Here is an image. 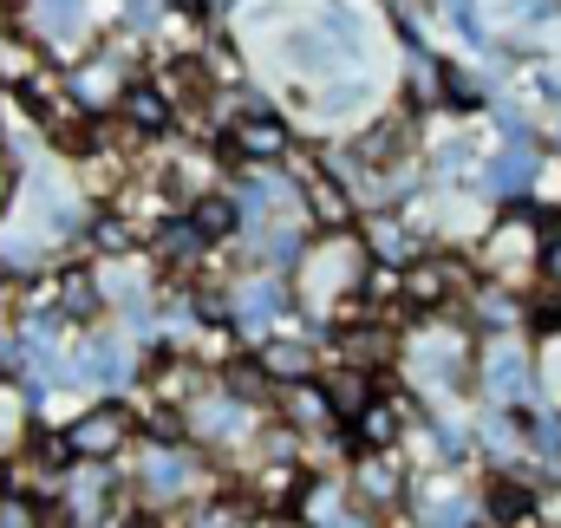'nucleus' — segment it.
I'll return each mask as SVG.
<instances>
[{
  "label": "nucleus",
  "instance_id": "f257e3e1",
  "mask_svg": "<svg viewBox=\"0 0 561 528\" xmlns=\"http://www.w3.org/2000/svg\"><path fill=\"white\" fill-rule=\"evenodd\" d=\"M542 242H549V209L542 203H516L510 216H496L483 229V274L496 287L523 280V274H542Z\"/></svg>",
  "mask_w": 561,
  "mask_h": 528
},
{
  "label": "nucleus",
  "instance_id": "f03ea898",
  "mask_svg": "<svg viewBox=\"0 0 561 528\" xmlns=\"http://www.w3.org/2000/svg\"><path fill=\"white\" fill-rule=\"evenodd\" d=\"M366 255H359V242H333V249H320V255H307L300 267V294L313 300V307H327V300H340V294H353V287H366Z\"/></svg>",
  "mask_w": 561,
  "mask_h": 528
},
{
  "label": "nucleus",
  "instance_id": "7ed1b4c3",
  "mask_svg": "<svg viewBox=\"0 0 561 528\" xmlns=\"http://www.w3.org/2000/svg\"><path fill=\"white\" fill-rule=\"evenodd\" d=\"M412 372H419L424 386H463V372H470L463 333H419L412 340Z\"/></svg>",
  "mask_w": 561,
  "mask_h": 528
},
{
  "label": "nucleus",
  "instance_id": "20e7f679",
  "mask_svg": "<svg viewBox=\"0 0 561 528\" xmlns=\"http://www.w3.org/2000/svg\"><path fill=\"white\" fill-rule=\"evenodd\" d=\"M483 392L503 398V404H523V398L536 392V372H529L523 340H496V346L483 353Z\"/></svg>",
  "mask_w": 561,
  "mask_h": 528
},
{
  "label": "nucleus",
  "instance_id": "39448f33",
  "mask_svg": "<svg viewBox=\"0 0 561 528\" xmlns=\"http://www.w3.org/2000/svg\"><path fill=\"white\" fill-rule=\"evenodd\" d=\"M125 437H131V417H125L118 404H99V411H85V417L66 431V444H72L79 457H112Z\"/></svg>",
  "mask_w": 561,
  "mask_h": 528
},
{
  "label": "nucleus",
  "instance_id": "423d86ee",
  "mask_svg": "<svg viewBox=\"0 0 561 528\" xmlns=\"http://www.w3.org/2000/svg\"><path fill=\"white\" fill-rule=\"evenodd\" d=\"M236 150L242 157H255V163H275V157H287V125H280L275 112H242V125H236Z\"/></svg>",
  "mask_w": 561,
  "mask_h": 528
},
{
  "label": "nucleus",
  "instance_id": "0eeeda50",
  "mask_svg": "<svg viewBox=\"0 0 561 528\" xmlns=\"http://www.w3.org/2000/svg\"><path fill=\"white\" fill-rule=\"evenodd\" d=\"M300 196H307V216H313L320 229H333V236H340V229L353 222V196H346L333 176H313V170H307V176H300Z\"/></svg>",
  "mask_w": 561,
  "mask_h": 528
},
{
  "label": "nucleus",
  "instance_id": "6e6552de",
  "mask_svg": "<svg viewBox=\"0 0 561 528\" xmlns=\"http://www.w3.org/2000/svg\"><path fill=\"white\" fill-rule=\"evenodd\" d=\"M255 366H262V379H275V386H300V379H313V353H307L300 340H268V346L255 353Z\"/></svg>",
  "mask_w": 561,
  "mask_h": 528
},
{
  "label": "nucleus",
  "instance_id": "1a4fd4ad",
  "mask_svg": "<svg viewBox=\"0 0 561 528\" xmlns=\"http://www.w3.org/2000/svg\"><path fill=\"white\" fill-rule=\"evenodd\" d=\"M79 379H92V386H125V379H131V353H125L118 340H85Z\"/></svg>",
  "mask_w": 561,
  "mask_h": 528
},
{
  "label": "nucleus",
  "instance_id": "9d476101",
  "mask_svg": "<svg viewBox=\"0 0 561 528\" xmlns=\"http://www.w3.org/2000/svg\"><path fill=\"white\" fill-rule=\"evenodd\" d=\"M450 262H412L405 274H399V294L412 300V307H444L450 300Z\"/></svg>",
  "mask_w": 561,
  "mask_h": 528
},
{
  "label": "nucleus",
  "instance_id": "9b49d317",
  "mask_svg": "<svg viewBox=\"0 0 561 528\" xmlns=\"http://www.w3.org/2000/svg\"><path fill=\"white\" fill-rule=\"evenodd\" d=\"M353 490H359V503H373V509H399V496H405L399 470H392V463H379V450L353 470Z\"/></svg>",
  "mask_w": 561,
  "mask_h": 528
},
{
  "label": "nucleus",
  "instance_id": "f8f14e48",
  "mask_svg": "<svg viewBox=\"0 0 561 528\" xmlns=\"http://www.w3.org/2000/svg\"><path fill=\"white\" fill-rule=\"evenodd\" d=\"M536 183V157L529 150H503V157H490V170H483V190H496V196H523Z\"/></svg>",
  "mask_w": 561,
  "mask_h": 528
},
{
  "label": "nucleus",
  "instance_id": "ddd939ff",
  "mask_svg": "<svg viewBox=\"0 0 561 528\" xmlns=\"http://www.w3.org/2000/svg\"><path fill=\"white\" fill-rule=\"evenodd\" d=\"M359 444H366V450H392V444H399V404L373 398V404L359 411Z\"/></svg>",
  "mask_w": 561,
  "mask_h": 528
},
{
  "label": "nucleus",
  "instance_id": "4468645a",
  "mask_svg": "<svg viewBox=\"0 0 561 528\" xmlns=\"http://www.w3.org/2000/svg\"><path fill=\"white\" fill-rule=\"evenodd\" d=\"M287 417H294V424H307V431H320V424H333L340 411H333V398L320 392V386H307V379H300V386H287Z\"/></svg>",
  "mask_w": 561,
  "mask_h": 528
},
{
  "label": "nucleus",
  "instance_id": "2eb2a0df",
  "mask_svg": "<svg viewBox=\"0 0 561 528\" xmlns=\"http://www.w3.org/2000/svg\"><path fill=\"white\" fill-rule=\"evenodd\" d=\"M477 320H483L490 333H510V326H516V320H529V313L516 307V294H503V287L490 280V287L477 294Z\"/></svg>",
  "mask_w": 561,
  "mask_h": 528
},
{
  "label": "nucleus",
  "instance_id": "dca6fc26",
  "mask_svg": "<svg viewBox=\"0 0 561 528\" xmlns=\"http://www.w3.org/2000/svg\"><path fill=\"white\" fill-rule=\"evenodd\" d=\"M340 346H346V359H353V366L366 372L373 359H386V353H392V333H386V326H353V333H346Z\"/></svg>",
  "mask_w": 561,
  "mask_h": 528
},
{
  "label": "nucleus",
  "instance_id": "f3484780",
  "mask_svg": "<svg viewBox=\"0 0 561 528\" xmlns=\"http://www.w3.org/2000/svg\"><path fill=\"white\" fill-rule=\"evenodd\" d=\"M59 307H66V320H92V313H99L92 274H66V280H59Z\"/></svg>",
  "mask_w": 561,
  "mask_h": 528
},
{
  "label": "nucleus",
  "instance_id": "a211bd4d",
  "mask_svg": "<svg viewBox=\"0 0 561 528\" xmlns=\"http://www.w3.org/2000/svg\"><path fill=\"white\" fill-rule=\"evenodd\" d=\"M196 431H203V437H236V431H242L236 398H209V404H196Z\"/></svg>",
  "mask_w": 561,
  "mask_h": 528
},
{
  "label": "nucleus",
  "instance_id": "6ab92c4d",
  "mask_svg": "<svg viewBox=\"0 0 561 528\" xmlns=\"http://www.w3.org/2000/svg\"><path fill=\"white\" fill-rule=\"evenodd\" d=\"M183 483H190V463H183V457H170V450L144 470V490H150V496H183Z\"/></svg>",
  "mask_w": 561,
  "mask_h": 528
},
{
  "label": "nucleus",
  "instance_id": "aec40b11",
  "mask_svg": "<svg viewBox=\"0 0 561 528\" xmlns=\"http://www.w3.org/2000/svg\"><path fill=\"white\" fill-rule=\"evenodd\" d=\"M366 242H373V255H379L386 267H399V262H405V249H412V242H405V229H399L392 216H373V229H366Z\"/></svg>",
  "mask_w": 561,
  "mask_h": 528
},
{
  "label": "nucleus",
  "instance_id": "412c9836",
  "mask_svg": "<svg viewBox=\"0 0 561 528\" xmlns=\"http://www.w3.org/2000/svg\"><path fill=\"white\" fill-rule=\"evenodd\" d=\"M125 118L138 131H163L170 125V105H163V92H125Z\"/></svg>",
  "mask_w": 561,
  "mask_h": 528
},
{
  "label": "nucleus",
  "instance_id": "4be33fe9",
  "mask_svg": "<svg viewBox=\"0 0 561 528\" xmlns=\"http://www.w3.org/2000/svg\"><path fill=\"white\" fill-rule=\"evenodd\" d=\"M333 411H353V417H359V411H366V404H373V386H366V372H359V366H346V372H340V379H333Z\"/></svg>",
  "mask_w": 561,
  "mask_h": 528
},
{
  "label": "nucleus",
  "instance_id": "5701e85b",
  "mask_svg": "<svg viewBox=\"0 0 561 528\" xmlns=\"http://www.w3.org/2000/svg\"><path fill=\"white\" fill-rule=\"evenodd\" d=\"M236 222H242L236 203H222V196H203V203H196V229H203V236H229Z\"/></svg>",
  "mask_w": 561,
  "mask_h": 528
},
{
  "label": "nucleus",
  "instance_id": "b1692460",
  "mask_svg": "<svg viewBox=\"0 0 561 528\" xmlns=\"http://www.w3.org/2000/svg\"><path fill=\"white\" fill-rule=\"evenodd\" d=\"M280 313V287L275 280H255V287H242V320L255 326V320H275Z\"/></svg>",
  "mask_w": 561,
  "mask_h": 528
},
{
  "label": "nucleus",
  "instance_id": "393cba45",
  "mask_svg": "<svg viewBox=\"0 0 561 528\" xmlns=\"http://www.w3.org/2000/svg\"><path fill=\"white\" fill-rule=\"evenodd\" d=\"M79 92H85L92 105H105V99H118V66L105 59V66H92V72H79Z\"/></svg>",
  "mask_w": 561,
  "mask_h": 528
},
{
  "label": "nucleus",
  "instance_id": "a878e982",
  "mask_svg": "<svg viewBox=\"0 0 561 528\" xmlns=\"http://www.w3.org/2000/svg\"><path fill=\"white\" fill-rule=\"evenodd\" d=\"M444 13H450V26H457L470 46H483V20H477V0H444Z\"/></svg>",
  "mask_w": 561,
  "mask_h": 528
},
{
  "label": "nucleus",
  "instance_id": "bb28decb",
  "mask_svg": "<svg viewBox=\"0 0 561 528\" xmlns=\"http://www.w3.org/2000/svg\"><path fill=\"white\" fill-rule=\"evenodd\" d=\"M39 26L46 33H72L79 26V0H39Z\"/></svg>",
  "mask_w": 561,
  "mask_h": 528
},
{
  "label": "nucleus",
  "instance_id": "cd10ccee",
  "mask_svg": "<svg viewBox=\"0 0 561 528\" xmlns=\"http://www.w3.org/2000/svg\"><path fill=\"white\" fill-rule=\"evenodd\" d=\"M470 157H477V144H470V137L444 144V150H437V176H463V170H470Z\"/></svg>",
  "mask_w": 561,
  "mask_h": 528
},
{
  "label": "nucleus",
  "instance_id": "c85d7f7f",
  "mask_svg": "<svg viewBox=\"0 0 561 528\" xmlns=\"http://www.w3.org/2000/svg\"><path fill=\"white\" fill-rule=\"evenodd\" d=\"M92 236H99V249H105V255H125V249H131V229H125L118 216H99V229H92Z\"/></svg>",
  "mask_w": 561,
  "mask_h": 528
},
{
  "label": "nucleus",
  "instance_id": "c756f323",
  "mask_svg": "<svg viewBox=\"0 0 561 528\" xmlns=\"http://www.w3.org/2000/svg\"><path fill=\"white\" fill-rule=\"evenodd\" d=\"M536 523H542V528H561V483H549V490L536 496Z\"/></svg>",
  "mask_w": 561,
  "mask_h": 528
},
{
  "label": "nucleus",
  "instance_id": "7c9ffc66",
  "mask_svg": "<svg viewBox=\"0 0 561 528\" xmlns=\"http://www.w3.org/2000/svg\"><path fill=\"white\" fill-rule=\"evenodd\" d=\"M0 528H39V516H33V503H0Z\"/></svg>",
  "mask_w": 561,
  "mask_h": 528
},
{
  "label": "nucleus",
  "instance_id": "2f4dec72",
  "mask_svg": "<svg viewBox=\"0 0 561 528\" xmlns=\"http://www.w3.org/2000/svg\"><path fill=\"white\" fill-rule=\"evenodd\" d=\"M542 280H549V287H561V229L542 242Z\"/></svg>",
  "mask_w": 561,
  "mask_h": 528
},
{
  "label": "nucleus",
  "instance_id": "473e14b6",
  "mask_svg": "<svg viewBox=\"0 0 561 528\" xmlns=\"http://www.w3.org/2000/svg\"><path fill=\"white\" fill-rule=\"evenodd\" d=\"M53 372H59V359H53V353H33V359H26V379H33L39 392L53 386Z\"/></svg>",
  "mask_w": 561,
  "mask_h": 528
},
{
  "label": "nucleus",
  "instance_id": "72a5a7b5",
  "mask_svg": "<svg viewBox=\"0 0 561 528\" xmlns=\"http://www.w3.org/2000/svg\"><path fill=\"white\" fill-rule=\"evenodd\" d=\"M529 326H536V333H556V326H561V307H556V300L529 307Z\"/></svg>",
  "mask_w": 561,
  "mask_h": 528
},
{
  "label": "nucleus",
  "instance_id": "f704fd0d",
  "mask_svg": "<svg viewBox=\"0 0 561 528\" xmlns=\"http://www.w3.org/2000/svg\"><path fill=\"white\" fill-rule=\"evenodd\" d=\"M150 431H157V444H176V437H183V424H176L170 411H163V417H150Z\"/></svg>",
  "mask_w": 561,
  "mask_h": 528
},
{
  "label": "nucleus",
  "instance_id": "c9c22d12",
  "mask_svg": "<svg viewBox=\"0 0 561 528\" xmlns=\"http://www.w3.org/2000/svg\"><path fill=\"white\" fill-rule=\"evenodd\" d=\"M7 196H13V170L0 163V209H7Z\"/></svg>",
  "mask_w": 561,
  "mask_h": 528
},
{
  "label": "nucleus",
  "instance_id": "e433bc0d",
  "mask_svg": "<svg viewBox=\"0 0 561 528\" xmlns=\"http://www.w3.org/2000/svg\"><path fill=\"white\" fill-rule=\"evenodd\" d=\"M176 7H190V13H196V7H203V0H176Z\"/></svg>",
  "mask_w": 561,
  "mask_h": 528
},
{
  "label": "nucleus",
  "instance_id": "4c0bfd02",
  "mask_svg": "<svg viewBox=\"0 0 561 528\" xmlns=\"http://www.w3.org/2000/svg\"><path fill=\"white\" fill-rule=\"evenodd\" d=\"M340 528H366V523H340Z\"/></svg>",
  "mask_w": 561,
  "mask_h": 528
}]
</instances>
